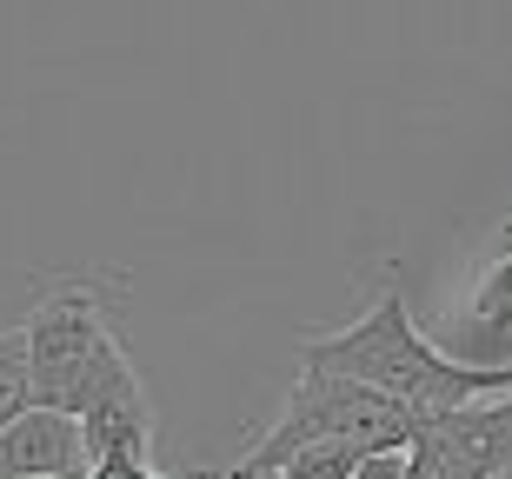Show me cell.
I'll list each match as a JSON object with an SVG mask.
<instances>
[{
  "label": "cell",
  "instance_id": "10",
  "mask_svg": "<svg viewBox=\"0 0 512 479\" xmlns=\"http://www.w3.org/2000/svg\"><path fill=\"white\" fill-rule=\"evenodd\" d=\"M353 479H406V453H373Z\"/></svg>",
  "mask_w": 512,
  "mask_h": 479
},
{
  "label": "cell",
  "instance_id": "8",
  "mask_svg": "<svg viewBox=\"0 0 512 479\" xmlns=\"http://www.w3.org/2000/svg\"><path fill=\"white\" fill-rule=\"evenodd\" d=\"M366 460H373L366 446H313V453H300V460H286L280 479H353Z\"/></svg>",
  "mask_w": 512,
  "mask_h": 479
},
{
  "label": "cell",
  "instance_id": "4",
  "mask_svg": "<svg viewBox=\"0 0 512 479\" xmlns=\"http://www.w3.org/2000/svg\"><path fill=\"white\" fill-rule=\"evenodd\" d=\"M512 473V393L419 420L406 479H506Z\"/></svg>",
  "mask_w": 512,
  "mask_h": 479
},
{
  "label": "cell",
  "instance_id": "9",
  "mask_svg": "<svg viewBox=\"0 0 512 479\" xmlns=\"http://www.w3.org/2000/svg\"><path fill=\"white\" fill-rule=\"evenodd\" d=\"M87 479H167V473H153L147 460H100ZM193 479H213V473H193Z\"/></svg>",
  "mask_w": 512,
  "mask_h": 479
},
{
  "label": "cell",
  "instance_id": "5",
  "mask_svg": "<svg viewBox=\"0 0 512 479\" xmlns=\"http://www.w3.org/2000/svg\"><path fill=\"white\" fill-rule=\"evenodd\" d=\"M94 460H87V433L67 413H20L7 433H0V479H87Z\"/></svg>",
  "mask_w": 512,
  "mask_h": 479
},
{
  "label": "cell",
  "instance_id": "1",
  "mask_svg": "<svg viewBox=\"0 0 512 479\" xmlns=\"http://www.w3.org/2000/svg\"><path fill=\"white\" fill-rule=\"evenodd\" d=\"M306 373H333V380H360L386 400L413 406L419 420L433 413H459V406L479 400H506L512 393V360L479 366L459 360L446 346H433L406 313V293H399V267L386 273V293L340 333H306L300 340Z\"/></svg>",
  "mask_w": 512,
  "mask_h": 479
},
{
  "label": "cell",
  "instance_id": "2",
  "mask_svg": "<svg viewBox=\"0 0 512 479\" xmlns=\"http://www.w3.org/2000/svg\"><path fill=\"white\" fill-rule=\"evenodd\" d=\"M419 433L413 406L386 400L360 380H333V373H300V386L286 393L280 420L233 460V479H266L286 460H300L313 446H366V453H406Z\"/></svg>",
  "mask_w": 512,
  "mask_h": 479
},
{
  "label": "cell",
  "instance_id": "7",
  "mask_svg": "<svg viewBox=\"0 0 512 479\" xmlns=\"http://www.w3.org/2000/svg\"><path fill=\"white\" fill-rule=\"evenodd\" d=\"M34 413V373H27V333H0V433Z\"/></svg>",
  "mask_w": 512,
  "mask_h": 479
},
{
  "label": "cell",
  "instance_id": "3",
  "mask_svg": "<svg viewBox=\"0 0 512 479\" xmlns=\"http://www.w3.org/2000/svg\"><path fill=\"white\" fill-rule=\"evenodd\" d=\"M120 293H127V280H114V273H74V280H47V287H40L34 313L20 326V333H27L34 406L74 420L80 386H87L94 360L120 340V326H114Z\"/></svg>",
  "mask_w": 512,
  "mask_h": 479
},
{
  "label": "cell",
  "instance_id": "6",
  "mask_svg": "<svg viewBox=\"0 0 512 479\" xmlns=\"http://www.w3.org/2000/svg\"><path fill=\"white\" fill-rule=\"evenodd\" d=\"M466 320H473V333H479V340H512V227L499 233L493 267L479 273V287H473V307H466Z\"/></svg>",
  "mask_w": 512,
  "mask_h": 479
}]
</instances>
